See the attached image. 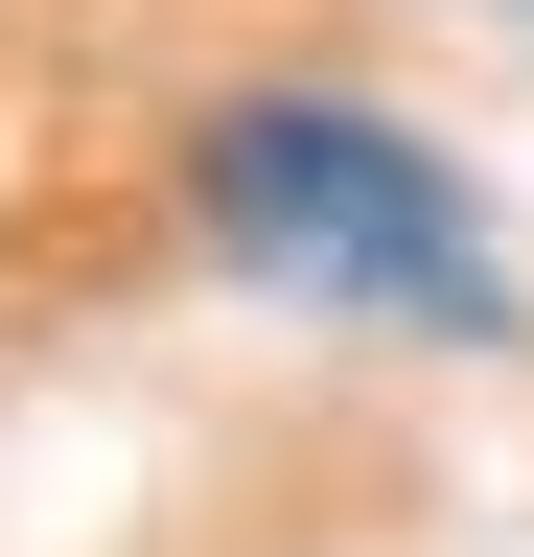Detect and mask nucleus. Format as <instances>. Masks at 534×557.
Here are the masks:
<instances>
[{
    "mask_svg": "<svg viewBox=\"0 0 534 557\" xmlns=\"http://www.w3.org/2000/svg\"><path fill=\"white\" fill-rule=\"evenodd\" d=\"M186 186H210V233L280 278V302H349V325H511L488 278V209H464L419 139H395L372 94H233L210 139H186Z\"/></svg>",
    "mask_w": 534,
    "mask_h": 557,
    "instance_id": "1",
    "label": "nucleus"
}]
</instances>
